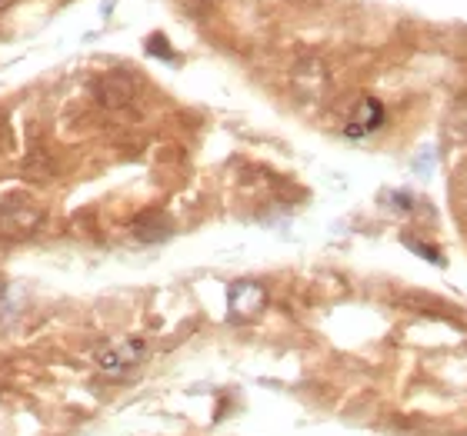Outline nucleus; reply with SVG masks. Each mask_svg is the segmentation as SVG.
Returning a JSON list of instances; mask_svg holds the SVG:
<instances>
[{"instance_id": "nucleus-1", "label": "nucleus", "mask_w": 467, "mask_h": 436, "mask_svg": "<svg viewBox=\"0 0 467 436\" xmlns=\"http://www.w3.org/2000/svg\"><path fill=\"white\" fill-rule=\"evenodd\" d=\"M144 360H148V343L137 340V336H130V340H117V343H111V347H103L94 363H97V369H103V373L121 377V373H127V369L140 367Z\"/></svg>"}, {"instance_id": "nucleus-2", "label": "nucleus", "mask_w": 467, "mask_h": 436, "mask_svg": "<svg viewBox=\"0 0 467 436\" xmlns=\"http://www.w3.org/2000/svg\"><path fill=\"white\" fill-rule=\"evenodd\" d=\"M228 307L234 320H251V316H257L267 307V293H264L261 283L240 280V283H234L228 290Z\"/></svg>"}, {"instance_id": "nucleus-3", "label": "nucleus", "mask_w": 467, "mask_h": 436, "mask_svg": "<svg viewBox=\"0 0 467 436\" xmlns=\"http://www.w3.org/2000/svg\"><path fill=\"white\" fill-rule=\"evenodd\" d=\"M384 120H388V113H384L381 101L364 97V101L357 103V111L351 113V120H347V130H344V134L351 137V140H364V137H371L374 130H381Z\"/></svg>"}, {"instance_id": "nucleus-4", "label": "nucleus", "mask_w": 467, "mask_h": 436, "mask_svg": "<svg viewBox=\"0 0 467 436\" xmlns=\"http://www.w3.org/2000/svg\"><path fill=\"white\" fill-rule=\"evenodd\" d=\"M97 97L107 107H124V103L134 101V84L127 77H121V74H111V77H103L97 84Z\"/></svg>"}, {"instance_id": "nucleus-5", "label": "nucleus", "mask_w": 467, "mask_h": 436, "mask_svg": "<svg viewBox=\"0 0 467 436\" xmlns=\"http://www.w3.org/2000/svg\"><path fill=\"white\" fill-rule=\"evenodd\" d=\"M134 230H137L140 240H164V236L171 234V227H167V220H164L160 213H148V217H140Z\"/></svg>"}, {"instance_id": "nucleus-6", "label": "nucleus", "mask_w": 467, "mask_h": 436, "mask_svg": "<svg viewBox=\"0 0 467 436\" xmlns=\"http://www.w3.org/2000/svg\"><path fill=\"white\" fill-rule=\"evenodd\" d=\"M404 244L410 246V250H414V254H418V257L421 260H427V263H445V257H441V254H437V250H434V246H427V244H421V240H404Z\"/></svg>"}, {"instance_id": "nucleus-7", "label": "nucleus", "mask_w": 467, "mask_h": 436, "mask_svg": "<svg viewBox=\"0 0 467 436\" xmlns=\"http://www.w3.org/2000/svg\"><path fill=\"white\" fill-rule=\"evenodd\" d=\"M160 40H164V37H150V44H148V50H150V54L174 57V54H171V47H164V44H160Z\"/></svg>"}]
</instances>
